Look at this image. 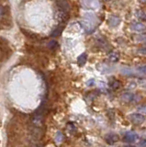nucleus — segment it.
<instances>
[{"mask_svg":"<svg viewBox=\"0 0 146 147\" xmlns=\"http://www.w3.org/2000/svg\"><path fill=\"white\" fill-rule=\"evenodd\" d=\"M130 119H131V121L132 122L136 123V124H141V123L144 122V121H145V117L143 116V114H140V113L131 114L130 116Z\"/></svg>","mask_w":146,"mask_h":147,"instance_id":"obj_1","label":"nucleus"},{"mask_svg":"<svg viewBox=\"0 0 146 147\" xmlns=\"http://www.w3.org/2000/svg\"><path fill=\"white\" fill-rule=\"evenodd\" d=\"M121 98L126 102H136V101H138L139 96L133 93H125L122 95Z\"/></svg>","mask_w":146,"mask_h":147,"instance_id":"obj_2","label":"nucleus"},{"mask_svg":"<svg viewBox=\"0 0 146 147\" xmlns=\"http://www.w3.org/2000/svg\"><path fill=\"white\" fill-rule=\"evenodd\" d=\"M57 6H58L59 9H60V11H63L66 13H67V11H69V9H70V6L66 0H58Z\"/></svg>","mask_w":146,"mask_h":147,"instance_id":"obj_3","label":"nucleus"},{"mask_svg":"<svg viewBox=\"0 0 146 147\" xmlns=\"http://www.w3.org/2000/svg\"><path fill=\"white\" fill-rule=\"evenodd\" d=\"M123 140H124V142H127V144H132V142H134L137 140V135L135 133L129 132V133H127V134H125Z\"/></svg>","mask_w":146,"mask_h":147,"instance_id":"obj_4","label":"nucleus"},{"mask_svg":"<svg viewBox=\"0 0 146 147\" xmlns=\"http://www.w3.org/2000/svg\"><path fill=\"white\" fill-rule=\"evenodd\" d=\"M105 140L109 144H115L116 142L118 141V136L117 134H114V133H109V134L106 135L105 137Z\"/></svg>","mask_w":146,"mask_h":147,"instance_id":"obj_5","label":"nucleus"},{"mask_svg":"<svg viewBox=\"0 0 146 147\" xmlns=\"http://www.w3.org/2000/svg\"><path fill=\"white\" fill-rule=\"evenodd\" d=\"M108 58L111 62H118V59H120V55H118L117 53H112L109 54Z\"/></svg>","mask_w":146,"mask_h":147,"instance_id":"obj_6","label":"nucleus"},{"mask_svg":"<svg viewBox=\"0 0 146 147\" xmlns=\"http://www.w3.org/2000/svg\"><path fill=\"white\" fill-rule=\"evenodd\" d=\"M85 62H86V54L83 53L78 57V63H79V65H84Z\"/></svg>","mask_w":146,"mask_h":147,"instance_id":"obj_7","label":"nucleus"},{"mask_svg":"<svg viewBox=\"0 0 146 147\" xmlns=\"http://www.w3.org/2000/svg\"><path fill=\"white\" fill-rule=\"evenodd\" d=\"M48 46H49V48H50V49L54 50V49H56V48L58 47V43H57V41H56V40H52L49 42Z\"/></svg>","mask_w":146,"mask_h":147,"instance_id":"obj_8","label":"nucleus"},{"mask_svg":"<svg viewBox=\"0 0 146 147\" xmlns=\"http://www.w3.org/2000/svg\"><path fill=\"white\" fill-rule=\"evenodd\" d=\"M120 82L118 81H117V80H114V81H112V82H110V84H109V86H110V87L112 89H117V88H118L120 87Z\"/></svg>","mask_w":146,"mask_h":147,"instance_id":"obj_9","label":"nucleus"},{"mask_svg":"<svg viewBox=\"0 0 146 147\" xmlns=\"http://www.w3.org/2000/svg\"><path fill=\"white\" fill-rule=\"evenodd\" d=\"M63 29V27H61V28H60V27H59V28H57V29H56L55 30H53V32H52V37H56V36H58V35L60 34L61 32H62Z\"/></svg>","mask_w":146,"mask_h":147,"instance_id":"obj_10","label":"nucleus"},{"mask_svg":"<svg viewBox=\"0 0 146 147\" xmlns=\"http://www.w3.org/2000/svg\"><path fill=\"white\" fill-rule=\"evenodd\" d=\"M140 111L141 112H145L146 113V105H143V106H141V107H140Z\"/></svg>","mask_w":146,"mask_h":147,"instance_id":"obj_11","label":"nucleus"},{"mask_svg":"<svg viewBox=\"0 0 146 147\" xmlns=\"http://www.w3.org/2000/svg\"><path fill=\"white\" fill-rule=\"evenodd\" d=\"M106 1H108V0H106Z\"/></svg>","mask_w":146,"mask_h":147,"instance_id":"obj_12","label":"nucleus"}]
</instances>
